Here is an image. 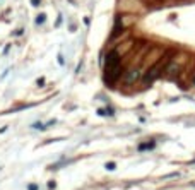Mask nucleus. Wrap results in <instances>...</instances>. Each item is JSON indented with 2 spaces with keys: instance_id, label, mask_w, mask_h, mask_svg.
Listing matches in <instances>:
<instances>
[{
  "instance_id": "6",
  "label": "nucleus",
  "mask_w": 195,
  "mask_h": 190,
  "mask_svg": "<svg viewBox=\"0 0 195 190\" xmlns=\"http://www.w3.org/2000/svg\"><path fill=\"white\" fill-rule=\"evenodd\" d=\"M45 21H46V14H39L36 17V24H45Z\"/></svg>"
},
{
  "instance_id": "8",
  "label": "nucleus",
  "mask_w": 195,
  "mask_h": 190,
  "mask_svg": "<svg viewBox=\"0 0 195 190\" xmlns=\"http://www.w3.org/2000/svg\"><path fill=\"white\" fill-rule=\"evenodd\" d=\"M31 3H32L34 7H38V5H39V0H31Z\"/></svg>"
},
{
  "instance_id": "9",
  "label": "nucleus",
  "mask_w": 195,
  "mask_h": 190,
  "mask_svg": "<svg viewBox=\"0 0 195 190\" xmlns=\"http://www.w3.org/2000/svg\"><path fill=\"white\" fill-rule=\"evenodd\" d=\"M29 190H38V185H29Z\"/></svg>"
},
{
  "instance_id": "7",
  "label": "nucleus",
  "mask_w": 195,
  "mask_h": 190,
  "mask_svg": "<svg viewBox=\"0 0 195 190\" xmlns=\"http://www.w3.org/2000/svg\"><path fill=\"white\" fill-rule=\"evenodd\" d=\"M115 168H117V164H115V163H106V170H110V171H113L115 170Z\"/></svg>"
},
{
  "instance_id": "5",
  "label": "nucleus",
  "mask_w": 195,
  "mask_h": 190,
  "mask_svg": "<svg viewBox=\"0 0 195 190\" xmlns=\"http://www.w3.org/2000/svg\"><path fill=\"white\" fill-rule=\"evenodd\" d=\"M154 146H156V142H146V144H140L139 146V151H149V149H152Z\"/></svg>"
},
{
  "instance_id": "3",
  "label": "nucleus",
  "mask_w": 195,
  "mask_h": 190,
  "mask_svg": "<svg viewBox=\"0 0 195 190\" xmlns=\"http://www.w3.org/2000/svg\"><path fill=\"white\" fill-rule=\"evenodd\" d=\"M139 77H140V70H139V69H133V70H130V72H127V74H125L123 82H125V84H133Z\"/></svg>"
},
{
  "instance_id": "4",
  "label": "nucleus",
  "mask_w": 195,
  "mask_h": 190,
  "mask_svg": "<svg viewBox=\"0 0 195 190\" xmlns=\"http://www.w3.org/2000/svg\"><path fill=\"white\" fill-rule=\"evenodd\" d=\"M178 70H180V65L176 64V62H169V65L166 67V75H168V77H175V75L178 74Z\"/></svg>"
},
{
  "instance_id": "2",
  "label": "nucleus",
  "mask_w": 195,
  "mask_h": 190,
  "mask_svg": "<svg viewBox=\"0 0 195 190\" xmlns=\"http://www.w3.org/2000/svg\"><path fill=\"white\" fill-rule=\"evenodd\" d=\"M162 67H164V64H158V65H154V67H151L149 70L146 72V75H144V82L146 84H151L152 81H156L158 77L161 75V70H162Z\"/></svg>"
},
{
  "instance_id": "10",
  "label": "nucleus",
  "mask_w": 195,
  "mask_h": 190,
  "mask_svg": "<svg viewBox=\"0 0 195 190\" xmlns=\"http://www.w3.org/2000/svg\"><path fill=\"white\" fill-rule=\"evenodd\" d=\"M192 82H193V84H195V75H193V79H192Z\"/></svg>"
},
{
  "instance_id": "1",
  "label": "nucleus",
  "mask_w": 195,
  "mask_h": 190,
  "mask_svg": "<svg viewBox=\"0 0 195 190\" xmlns=\"http://www.w3.org/2000/svg\"><path fill=\"white\" fill-rule=\"evenodd\" d=\"M104 75H106V82L117 81V77L120 75V55L118 52H110L106 55L104 60Z\"/></svg>"
}]
</instances>
